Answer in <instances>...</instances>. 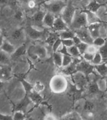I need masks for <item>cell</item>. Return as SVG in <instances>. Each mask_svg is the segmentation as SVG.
<instances>
[{
  "label": "cell",
  "instance_id": "47",
  "mask_svg": "<svg viewBox=\"0 0 107 120\" xmlns=\"http://www.w3.org/2000/svg\"><path fill=\"white\" fill-rule=\"evenodd\" d=\"M73 42H74V44H75V45H78L79 43H80L81 42H82V41H81V40L80 39V38H79L78 36H77L76 35H75V36L73 38Z\"/></svg>",
  "mask_w": 107,
  "mask_h": 120
},
{
  "label": "cell",
  "instance_id": "32",
  "mask_svg": "<svg viewBox=\"0 0 107 120\" xmlns=\"http://www.w3.org/2000/svg\"><path fill=\"white\" fill-rule=\"evenodd\" d=\"M101 63H103V60H102V58H101V54H99V52L98 51L97 52H96L95 55H94L93 59L92 60V63L94 65H97L99 64H101Z\"/></svg>",
  "mask_w": 107,
  "mask_h": 120
},
{
  "label": "cell",
  "instance_id": "9",
  "mask_svg": "<svg viewBox=\"0 0 107 120\" xmlns=\"http://www.w3.org/2000/svg\"><path fill=\"white\" fill-rule=\"evenodd\" d=\"M103 24V22H96L88 25L87 28L93 39L101 36V28Z\"/></svg>",
  "mask_w": 107,
  "mask_h": 120
},
{
  "label": "cell",
  "instance_id": "1",
  "mask_svg": "<svg viewBox=\"0 0 107 120\" xmlns=\"http://www.w3.org/2000/svg\"><path fill=\"white\" fill-rule=\"evenodd\" d=\"M88 25V23L86 13L83 11V9H81V10L76 9L73 20L69 26V28L75 31L81 28L87 27Z\"/></svg>",
  "mask_w": 107,
  "mask_h": 120
},
{
  "label": "cell",
  "instance_id": "33",
  "mask_svg": "<svg viewBox=\"0 0 107 120\" xmlns=\"http://www.w3.org/2000/svg\"><path fill=\"white\" fill-rule=\"evenodd\" d=\"M73 61V57L69 55H63V61H62V67H65L69 65Z\"/></svg>",
  "mask_w": 107,
  "mask_h": 120
},
{
  "label": "cell",
  "instance_id": "34",
  "mask_svg": "<svg viewBox=\"0 0 107 120\" xmlns=\"http://www.w3.org/2000/svg\"><path fill=\"white\" fill-rule=\"evenodd\" d=\"M88 44L86 43H84V42H81L80 43H79L78 45H76L78 48V49L80 51L81 54L83 55L84 54V52H86V50H87V48H88Z\"/></svg>",
  "mask_w": 107,
  "mask_h": 120
},
{
  "label": "cell",
  "instance_id": "13",
  "mask_svg": "<svg viewBox=\"0 0 107 120\" xmlns=\"http://www.w3.org/2000/svg\"><path fill=\"white\" fill-rule=\"evenodd\" d=\"M55 18H56V16L54 14H53L49 11H46V13L45 15V17H44V19H43V25H44V26L52 29Z\"/></svg>",
  "mask_w": 107,
  "mask_h": 120
},
{
  "label": "cell",
  "instance_id": "10",
  "mask_svg": "<svg viewBox=\"0 0 107 120\" xmlns=\"http://www.w3.org/2000/svg\"><path fill=\"white\" fill-rule=\"evenodd\" d=\"M33 103L31 100L30 99L27 94L25 95L23 98L21 100L19 103H16V105H14V108H13V111H21L23 112H25L27 107L30 103Z\"/></svg>",
  "mask_w": 107,
  "mask_h": 120
},
{
  "label": "cell",
  "instance_id": "21",
  "mask_svg": "<svg viewBox=\"0 0 107 120\" xmlns=\"http://www.w3.org/2000/svg\"><path fill=\"white\" fill-rule=\"evenodd\" d=\"M26 51V44H22V45L16 48L15 52L11 55V60L12 59H18L20 58L21 56L24 55Z\"/></svg>",
  "mask_w": 107,
  "mask_h": 120
},
{
  "label": "cell",
  "instance_id": "31",
  "mask_svg": "<svg viewBox=\"0 0 107 120\" xmlns=\"http://www.w3.org/2000/svg\"><path fill=\"white\" fill-rule=\"evenodd\" d=\"M107 41V39H105V38L102 37V36H99L93 39V45H95L98 48L101 46H103Z\"/></svg>",
  "mask_w": 107,
  "mask_h": 120
},
{
  "label": "cell",
  "instance_id": "24",
  "mask_svg": "<svg viewBox=\"0 0 107 120\" xmlns=\"http://www.w3.org/2000/svg\"><path fill=\"white\" fill-rule=\"evenodd\" d=\"M58 34H59L60 38L61 39H73V38L76 35L75 31L71 30L70 28L66 30L58 32Z\"/></svg>",
  "mask_w": 107,
  "mask_h": 120
},
{
  "label": "cell",
  "instance_id": "2",
  "mask_svg": "<svg viewBox=\"0 0 107 120\" xmlns=\"http://www.w3.org/2000/svg\"><path fill=\"white\" fill-rule=\"evenodd\" d=\"M67 4L65 0H53L42 4L41 5L46 9V11L54 14L55 16H60L62 11Z\"/></svg>",
  "mask_w": 107,
  "mask_h": 120
},
{
  "label": "cell",
  "instance_id": "11",
  "mask_svg": "<svg viewBox=\"0 0 107 120\" xmlns=\"http://www.w3.org/2000/svg\"><path fill=\"white\" fill-rule=\"evenodd\" d=\"M73 78L74 82L77 84V86L80 88H83L88 84V79L83 73L80 72H76L73 75Z\"/></svg>",
  "mask_w": 107,
  "mask_h": 120
},
{
  "label": "cell",
  "instance_id": "53",
  "mask_svg": "<svg viewBox=\"0 0 107 120\" xmlns=\"http://www.w3.org/2000/svg\"><path fill=\"white\" fill-rule=\"evenodd\" d=\"M104 79H105V84H106V89H105V90L107 91V75L105 77V78H104Z\"/></svg>",
  "mask_w": 107,
  "mask_h": 120
},
{
  "label": "cell",
  "instance_id": "16",
  "mask_svg": "<svg viewBox=\"0 0 107 120\" xmlns=\"http://www.w3.org/2000/svg\"><path fill=\"white\" fill-rule=\"evenodd\" d=\"M24 33H25V31L23 30L22 28L17 29V30L13 31V33H11V39H13L15 43H19L23 39Z\"/></svg>",
  "mask_w": 107,
  "mask_h": 120
},
{
  "label": "cell",
  "instance_id": "38",
  "mask_svg": "<svg viewBox=\"0 0 107 120\" xmlns=\"http://www.w3.org/2000/svg\"><path fill=\"white\" fill-rule=\"evenodd\" d=\"M62 45V41H61V39H60V38H58L57 40H56L55 42L54 43V44L52 46V49L53 51V52H56L58 49L60 48V47Z\"/></svg>",
  "mask_w": 107,
  "mask_h": 120
},
{
  "label": "cell",
  "instance_id": "35",
  "mask_svg": "<svg viewBox=\"0 0 107 120\" xmlns=\"http://www.w3.org/2000/svg\"><path fill=\"white\" fill-rule=\"evenodd\" d=\"M13 120H24L26 118V116L24 114V112L21 111H15L14 115L13 116Z\"/></svg>",
  "mask_w": 107,
  "mask_h": 120
},
{
  "label": "cell",
  "instance_id": "19",
  "mask_svg": "<svg viewBox=\"0 0 107 120\" xmlns=\"http://www.w3.org/2000/svg\"><path fill=\"white\" fill-rule=\"evenodd\" d=\"M76 63H75L74 61H72L71 64H69V65L66 66L65 67H62V73H63L64 75H73L74 73L76 72Z\"/></svg>",
  "mask_w": 107,
  "mask_h": 120
},
{
  "label": "cell",
  "instance_id": "7",
  "mask_svg": "<svg viewBox=\"0 0 107 120\" xmlns=\"http://www.w3.org/2000/svg\"><path fill=\"white\" fill-rule=\"evenodd\" d=\"M46 11L43 10H38L31 17V21L33 22L32 26L36 27L39 29H42L43 25V19Z\"/></svg>",
  "mask_w": 107,
  "mask_h": 120
},
{
  "label": "cell",
  "instance_id": "26",
  "mask_svg": "<svg viewBox=\"0 0 107 120\" xmlns=\"http://www.w3.org/2000/svg\"><path fill=\"white\" fill-rule=\"evenodd\" d=\"M97 81L93 80L88 84V91L90 94H95L99 91L100 89H99L98 84Z\"/></svg>",
  "mask_w": 107,
  "mask_h": 120
},
{
  "label": "cell",
  "instance_id": "55",
  "mask_svg": "<svg viewBox=\"0 0 107 120\" xmlns=\"http://www.w3.org/2000/svg\"><path fill=\"white\" fill-rule=\"evenodd\" d=\"M106 34H107V24L106 25Z\"/></svg>",
  "mask_w": 107,
  "mask_h": 120
},
{
  "label": "cell",
  "instance_id": "46",
  "mask_svg": "<svg viewBox=\"0 0 107 120\" xmlns=\"http://www.w3.org/2000/svg\"><path fill=\"white\" fill-rule=\"evenodd\" d=\"M0 120H13V118L12 116H9V115H3V114H2L0 113Z\"/></svg>",
  "mask_w": 107,
  "mask_h": 120
},
{
  "label": "cell",
  "instance_id": "20",
  "mask_svg": "<svg viewBox=\"0 0 107 120\" xmlns=\"http://www.w3.org/2000/svg\"><path fill=\"white\" fill-rule=\"evenodd\" d=\"M0 49L1 50L4 51V52H7L8 54L11 55L13 52H15V49H16V47L10 41H8L7 40H4L3 45H2L1 48Z\"/></svg>",
  "mask_w": 107,
  "mask_h": 120
},
{
  "label": "cell",
  "instance_id": "30",
  "mask_svg": "<svg viewBox=\"0 0 107 120\" xmlns=\"http://www.w3.org/2000/svg\"><path fill=\"white\" fill-rule=\"evenodd\" d=\"M20 80L21 83H22L23 86L24 88V90H25V92H26V94H28L30 92H31L33 90L34 86L31 84L29 83L28 81H26L23 78H21Z\"/></svg>",
  "mask_w": 107,
  "mask_h": 120
},
{
  "label": "cell",
  "instance_id": "8",
  "mask_svg": "<svg viewBox=\"0 0 107 120\" xmlns=\"http://www.w3.org/2000/svg\"><path fill=\"white\" fill-rule=\"evenodd\" d=\"M69 27L67 23L62 19L61 16L56 17L54 20V24L53 26L52 30L53 31L60 32L64 30H66L69 29Z\"/></svg>",
  "mask_w": 107,
  "mask_h": 120
},
{
  "label": "cell",
  "instance_id": "4",
  "mask_svg": "<svg viewBox=\"0 0 107 120\" xmlns=\"http://www.w3.org/2000/svg\"><path fill=\"white\" fill-rule=\"evenodd\" d=\"M76 11V9L75 6L73 5V1L71 0H69L60 15L62 19L67 23L69 27L71 24V21L73 20Z\"/></svg>",
  "mask_w": 107,
  "mask_h": 120
},
{
  "label": "cell",
  "instance_id": "29",
  "mask_svg": "<svg viewBox=\"0 0 107 120\" xmlns=\"http://www.w3.org/2000/svg\"><path fill=\"white\" fill-rule=\"evenodd\" d=\"M98 51L101 54L103 62H107V40L103 46L98 48Z\"/></svg>",
  "mask_w": 107,
  "mask_h": 120
},
{
  "label": "cell",
  "instance_id": "27",
  "mask_svg": "<svg viewBox=\"0 0 107 120\" xmlns=\"http://www.w3.org/2000/svg\"><path fill=\"white\" fill-rule=\"evenodd\" d=\"M53 61L55 65L58 68L62 67V61H63V54L60 52L56 51L53 52Z\"/></svg>",
  "mask_w": 107,
  "mask_h": 120
},
{
  "label": "cell",
  "instance_id": "40",
  "mask_svg": "<svg viewBox=\"0 0 107 120\" xmlns=\"http://www.w3.org/2000/svg\"><path fill=\"white\" fill-rule=\"evenodd\" d=\"M94 55H95V54H93V53H90V52H85L84 54L82 55V57L84 60H86L87 61L91 62V63H92V60L93 59Z\"/></svg>",
  "mask_w": 107,
  "mask_h": 120
},
{
  "label": "cell",
  "instance_id": "49",
  "mask_svg": "<svg viewBox=\"0 0 107 120\" xmlns=\"http://www.w3.org/2000/svg\"><path fill=\"white\" fill-rule=\"evenodd\" d=\"M4 39L3 36L0 33V48H1L2 45H3V43L4 42Z\"/></svg>",
  "mask_w": 107,
  "mask_h": 120
},
{
  "label": "cell",
  "instance_id": "6",
  "mask_svg": "<svg viewBox=\"0 0 107 120\" xmlns=\"http://www.w3.org/2000/svg\"><path fill=\"white\" fill-rule=\"evenodd\" d=\"M75 34L80 38L82 42L86 43L88 45H92L93 42V38L90 34L87 27L81 28L78 30H75Z\"/></svg>",
  "mask_w": 107,
  "mask_h": 120
},
{
  "label": "cell",
  "instance_id": "3",
  "mask_svg": "<svg viewBox=\"0 0 107 120\" xmlns=\"http://www.w3.org/2000/svg\"><path fill=\"white\" fill-rule=\"evenodd\" d=\"M24 31L26 35L33 40L46 39L49 34V33H47L45 29H39L32 25L27 26Z\"/></svg>",
  "mask_w": 107,
  "mask_h": 120
},
{
  "label": "cell",
  "instance_id": "54",
  "mask_svg": "<svg viewBox=\"0 0 107 120\" xmlns=\"http://www.w3.org/2000/svg\"><path fill=\"white\" fill-rule=\"evenodd\" d=\"M51 1H53V0H45V1L43 2V3H46V2Z\"/></svg>",
  "mask_w": 107,
  "mask_h": 120
},
{
  "label": "cell",
  "instance_id": "44",
  "mask_svg": "<svg viewBox=\"0 0 107 120\" xmlns=\"http://www.w3.org/2000/svg\"><path fill=\"white\" fill-rule=\"evenodd\" d=\"M23 16V14L21 11H18L15 15V18L18 20H21Z\"/></svg>",
  "mask_w": 107,
  "mask_h": 120
},
{
  "label": "cell",
  "instance_id": "51",
  "mask_svg": "<svg viewBox=\"0 0 107 120\" xmlns=\"http://www.w3.org/2000/svg\"><path fill=\"white\" fill-rule=\"evenodd\" d=\"M35 1L38 5H41L43 3V2L45 1V0H35Z\"/></svg>",
  "mask_w": 107,
  "mask_h": 120
},
{
  "label": "cell",
  "instance_id": "17",
  "mask_svg": "<svg viewBox=\"0 0 107 120\" xmlns=\"http://www.w3.org/2000/svg\"><path fill=\"white\" fill-rule=\"evenodd\" d=\"M103 6V4L98 3L95 0H90V2L87 4V5L84 7V9L88 11H92L93 13H96L101 7Z\"/></svg>",
  "mask_w": 107,
  "mask_h": 120
},
{
  "label": "cell",
  "instance_id": "5",
  "mask_svg": "<svg viewBox=\"0 0 107 120\" xmlns=\"http://www.w3.org/2000/svg\"><path fill=\"white\" fill-rule=\"evenodd\" d=\"M95 65L91 62L84 60L83 58L76 64V72L83 73L87 78H89V76L95 73Z\"/></svg>",
  "mask_w": 107,
  "mask_h": 120
},
{
  "label": "cell",
  "instance_id": "42",
  "mask_svg": "<svg viewBox=\"0 0 107 120\" xmlns=\"http://www.w3.org/2000/svg\"><path fill=\"white\" fill-rule=\"evenodd\" d=\"M62 41V45L65 46L67 48H69V47L73 46V45H75L74 44V42L73 41V39H61Z\"/></svg>",
  "mask_w": 107,
  "mask_h": 120
},
{
  "label": "cell",
  "instance_id": "14",
  "mask_svg": "<svg viewBox=\"0 0 107 120\" xmlns=\"http://www.w3.org/2000/svg\"><path fill=\"white\" fill-rule=\"evenodd\" d=\"M32 48L31 53L32 54H33L34 56H38V58H45L46 56L47 51L46 49L44 46H35L31 47Z\"/></svg>",
  "mask_w": 107,
  "mask_h": 120
},
{
  "label": "cell",
  "instance_id": "50",
  "mask_svg": "<svg viewBox=\"0 0 107 120\" xmlns=\"http://www.w3.org/2000/svg\"><path fill=\"white\" fill-rule=\"evenodd\" d=\"M9 0H0V5H3L8 3Z\"/></svg>",
  "mask_w": 107,
  "mask_h": 120
},
{
  "label": "cell",
  "instance_id": "56",
  "mask_svg": "<svg viewBox=\"0 0 107 120\" xmlns=\"http://www.w3.org/2000/svg\"><path fill=\"white\" fill-rule=\"evenodd\" d=\"M105 11H106V13L107 14V4L106 5V7H105Z\"/></svg>",
  "mask_w": 107,
  "mask_h": 120
},
{
  "label": "cell",
  "instance_id": "12",
  "mask_svg": "<svg viewBox=\"0 0 107 120\" xmlns=\"http://www.w3.org/2000/svg\"><path fill=\"white\" fill-rule=\"evenodd\" d=\"M12 77L11 68L8 65H1L0 67V80L6 81L9 80Z\"/></svg>",
  "mask_w": 107,
  "mask_h": 120
},
{
  "label": "cell",
  "instance_id": "22",
  "mask_svg": "<svg viewBox=\"0 0 107 120\" xmlns=\"http://www.w3.org/2000/svg\"><path fill=\"white\" fill-rule=\"evenodd\" d=\"M33 103H35L36 105H39L43 101V98L41 96L38 92L34 90H33L31 92L27 94Z\"/></svg>",
  "mask_w": 107,
  "mask_h": 120
},
{
  "label": "cell",
  "instance_id": "41",
  "mask_svg": "<svg viewBox=\"0 0 107 120\" xmlns=\"http://www.w3.org/2000/svg\"><path fill=\"white\" fill-rule=\"evenodd\" d=\"M58 52H60L61 54H62L63 55H69V56H71L69 54V52H68V48L64 45H61V46L60 47V48L58 49Z\"/></svg>",
  "mask_w": 107,
  "mask_h": 120
},
{
  "label": "cell",
  "instance_id": "15",
  "mask_svg": "<svg viewBox=\"0 0 107 120\" xmlns=\"http://www.w3.org/2000/svg\"><path fill=\"white\" fill-rule=\"evenodd\" d=\"M83 11L86 13L88 24L96 23V22H103L101 21V19H99V18L98 17L96 13L88 11V10H86L85 9H83Z\"/></svg>",
  "mask_w": 107,
  "mask_h": 120
},
{
  "label": "cell",
  "instance_id": "39",
  "mask_svg": "<svg viewBox=\"0 0 107 120\" xmlns=\"http://www.w3.org/2000/svg\"><path fill=\"white\" fill-rule=\"evenodd\" d=\"M33 86V90L38 92V93H39L40 91H42L44 90V88H45V86H44L43 84L41 83L40 81H37V82H36V84H34V86Z\"/></svg>",
  "mask_w": 107,
  "mask_h": 120
},
{
  "label": "cell",
  "instance_id": "45",
  "mask_svg": "<svg viewBox=\"0 0 107 120\" xmlns=\"http://www.w3.org/2000/svg\"><path fill=\"white\" fill-rule=\"evenodd\" d=\"M27 4H28V7L30 8H33L35 7L36 5L37 4L35 0H30V1L27 3Z\"/></svg>",
  "mask_w": 107,
  "mask_h": 120
},
{
  "label": "cell",
  "instance_id": "48",
  "mask_svg": "<svg viewBox=\"0 0 107 120\" xmlns=\"http://www.w3.org/2000/svg\"><path fill=\"white\" fill-rule=\"evenodd\" d=\"M78 3H79L81 4H83V5H84V6L85 7L86 5H87V4L90 2L89 0H76Z\"/></svg>",
  "mask_w": 107,
  "mask_h": 120
},
{
  "label": "cell",
  "instance_id": "25",
  "mask_svg": "<svg viewBox=\"0 0 107 120\" xmlns=\"http://www.w3.org/2000/svg\"><path fill=\"white\" fill-rule=\"evenodd\" d=\"M11 60V55L0 49V65H8Z\"/></svg>",
  "mask_w": 107,
  "mask_h": 120
},
{
  "label": "cell",
  "instance_id": "18",
  "mask_svg": "<svg viewBox=\"0 0 107 120\" xmlns=\"http://www.w3.org/2000/svg\"><path fill=\"white\" fill-rule=\"evenodd\" d=\"M95 70L101 78H105L107 75V62H103L101 64L95 66Z\"/></svg>",
  "mask_w": 107,
  "mask_h": 120
},
{
  "label": "cell",
  "instance_id": "36",
  "mask_svg": "<svg viewBox=\"0 0 107 120\" xmlns=\"http://www.w3.org/2000/svg\"><path fill=\"white\" fill-rule=\"evenodd\" d=\"M63 118H64V119H68V120H78V119H81V117L79 115L78 113L73 112L65 115L64 117H63Z\"/></svg>",
  "mask_w": 107,
  "mask_h": 120
},
{
  "label": "cell",
  "instance_id": "23",
  "mask_svg": "<svg viewBox=\"0 0 107 120\" xmlns=\"http://www.w3.org/2000/svg\"><path fill=\"white\" fill-rule=\"evenodd\" d=\"M58 38H60L58 32L53 31L52 33H49L48 35L45 39V43L52 47L53 45Z\"/></svg>",
  "mask_w": 107,
  "mask_h": 120
},
{
  "label": "cell",
  "instance_id": "37",
  "mask_svg": "<svg viewBox=\"0 0 107 120\" xmlns=\"http://www.w3.org/2000/svg\"><path fill=\"white\" fill-rule=\"evenodd\" d=\"M94 108V105L93 103L91 102L90 101H86L85 103H84V106H83V109H84L85 111H92V109H93Z\"/></svg>",
  "mask_w": 107,
  "mask_h": 120
},
{
  "label": "cell",
  "instance_id": "52",
  "mask_svg": "<svg viewBox=\"0 0 107 120\" xmlns=\"http://www.w3.org/2000/svg\"><path fill=\"white\" fill-rule=\"evenodd\" d=\"M3 86H4V81L0 80V91H1L2 90V89L3 88Z\"/></svg>",
  "mask_w": 107,
  "mask_h": 120
},
{
  "label": "cell",
  "instance_id": "43",
  "mask_svg": "<svg viewBox=\"0 0 107 120\" xmlns=\"http://www.w3.org/2000/svg\"><path fill=\"white\" fill-rule=\"evenodd\" d=\"M98 48L97 47L95 46V45H93L92 44V45H88V48H87V50H86V52H90V53H93V54H95L96 52L98 51Z\"/></svg>",
  "mask_w": 107,
  "mask_h": 120
},
{
  "label": "cell",
  "instance_id": "28",
  "mask_svg": "<svg viewBox=\"0 0 107 120\" xmlns=\"http://www.w3.org/2000/svg\"><path fill=\"white\" fill-rule=\"evenodd\" d=\"M68 50L69 54L73 58H78V57H81L82 56L76 45H73V46L68 48Z\"/></svg>",
  "mask_w": 107,
  "mask_h": 120
}]
</instances>
